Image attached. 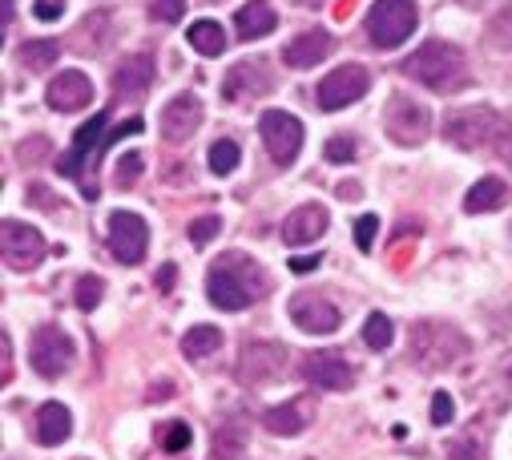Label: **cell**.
<instances>
[{"label":"cell","instance_id":"47","mask_svg":"<svg viewBox=\"0 0 512 460\" xmlns=\"http://www.w3.org/2000/svg\"><path fill=\"white\" fill-rule=\"evenodd\" d=\"M315 267H319V255H315V259H303V255L291 259V271H295V275H307V271H315Z\"/></svg>","mask_w":512,"mask_h":460},{"label":"cell","instance_id":"4","mask_svg":"<svg viewBox=\"0 0 512 460\" xmlns=\"http://www.w3.org/2000/svg\"><path fill=\"white\" fill-rule=\"evenodd\" d=\"M420 25V5L416 0H375V5L367 9V41L375 49H396L404 45Z\"/></svg>","mask_w":512,"mask_h":460},{"label":"cell","instance_id":"51","mask_svg":"<svg viewBox=\"0 0 512 460\" xmlns=\"http://www.w3.org/2000/svg\"><path fill=\"white\" fill-rule=\"evenodd\" d=\"M299 5H303V9H319V5H323V0H299Z\"/></svg>","mask_w":512,"mask_h":460},{"label":"cell","instance_id":"45","mask_svg":"<svg viewBox=\"0 0 512 460\" xmlns=\"http://www.w3.org/2000/svg\"><path fill=\"white\" fill-rule=\"evenodd\" d=\"M496 154L512 166V122L504 118V126H500V134H496Z\"/></svg>","mask_w":512,"mask_h":460},{"label":"cell","instance_id":"9","mask_svg":"<svg viewBox=\"0 0 512 460\" xmlns=\"http://www.w3.org/2000/svg\"><path fill=\"white\" fill-rule=\"evenodd\" d=\"M146 247H150L146 218L134 214V210H113L109 214V251H113V259H121L125 267H138L146 259Z\"/></svg>","mask_w":512,"mask_h":460},{"label":"cell","instance_id":"39","mask_svg":"<svg viewBox=\"0 0 512 460\" xmlns=\"http://www.w3.org/2000/svg\"><path fill=\"white\" fill-rule=\"evenodd\" d=\"M323 154H327V162H351L355 158V138L351 134H335Z\"/></svg>","mask_w":512,"mask_h":460},{"label":"cell","instance_id":"25","mask_svg":"<svg viewBox=\"0 0 512 460\" xmlns=\"http://www.w3.org/2000/svg\"><path fill=\"white\" fill-rule=\"evenodd\" d=\"M275 25H279V13L267 5V0H250V5H242L234 13V29L242 41H259V37L275 33Z\"/></svg>","mask_w":512,"mask_h":460},{"label":"cell","instance_id":"50","mask_svg":"<svg viewBox=\"0 0 512 460\" xmlns=\"http://www.w3.org/2000/svg\"><path fill=\"white\" fill-rule=\"evenodd\" d=\"M170 392H174V384H158V388H150V400H170Z\"/></svg>","mask_w":512,"mask_h":460},{"label":"cell","instance_id":"44","mask_svg":"<svg viewBox=\"0 0 512 460\" xmlns=\"http://www.w3.org/2000/svg\"><path fill=\"white\" fill-rule=\"evenodd\" d=\"M33 13H37V21H57L65 13V0H37Z\"/></svg>","mask_w":512,"mask_h":460},{"label":"cell","instance_id":"46","mask_svg":"<svg viewBox=\"0 0 512 460\" xmlns=\"http://www.w3.org/2000/svg\"><path fill=\"white\" fill-rule=\"evenodd\" d=\"M29 198H33L37 210H57V198H53L45 186H29Z\"/></svg>","mask_w":512,"mask_h":460},{"label":"cell","instance_id":"40","mask_svg":"<svg viewBox=\"0 0 512 460\" xmlns=\"http://www.w3.org/2000/svg\"><path fill=\"white\" fill-rule=\"evenodd\" d=\"M375 230H379V218H375V214H363V218L355 222V243H359V251H371V247H375Z\"/></svg>","mask_w":512,"mask_h":460},{"label":"cell","instance_id":"27","mask_svg":"<svg viewBox=\"0 0 512 460\" xmlns=\"http://www.w3.org/2000/svg\"><path fill=\"white\" fill-rule=\"evenodd\" d=\"M218 348H222V331L210 327V323L190 327L186 339H182V356H186V360H206V356H214Z\"/></svg>","mask_w":512,"mask_h":460},{"label":"cell","instance_id":"41","mask_svg":"<svg viewBox=\"0 0 512 460\" xmlns=\"http://www.w3.org/2000/svg\"><path fill=\"white\" fill-rule=\"evenodd\" d=\"M452 416H456L452 396H448V392H436V396H432V424L444 428V424H452Z\"/></svg>","mask_w":512,"mask_h":460},{"label":"cell","instance_id":"38","mask_svg":"<svg viewBox=\"0 0 512 460\" xmlns=\"http://www.w3.org/2000/svg\"><path fill=\"white\" fill-rule=\"evenodd\" d=\"M49 150H53V146H49V138H45V134H33V138H25V142H21V150H17V158H21L25 166H33V162H41V158H49Z\"/></svg>","mask_w":512,"mask_h":460},{"label":"cell","instance_id":"42","mask_svg":"<svg viewBox=\"0 0 512 460\" xmlns=\"http://www.w3.org/2000/svg\"><path fill=\"white\" fill-rule=\"evenodd\" d=\"M448 456H452V460H480V444H476V436L452 440V444H448Z\"/></svg>","mask_w":512,"mask_h":460},{"label":"cell","instance_id":"32","mask_svg":"<svg viewBox=\"0 0 512 460\" xmlns=\"http://www.w3.org/2000/svg\"><path fill=\"white\" fill-rule=\"evenodd\" d=\"M488 41H492V49L512 53V0H508V5H500L496 17L488 21Z\"/></svg>","mask_w":512,"mask_h":460},{"label":"cell","instance_id":"2","mask_svg":"<svg viewBox=\"0 0 512 460\" xmlns=\"http://www.w3.org/2000/svg\"><path fill=\"white\" fill-rule=\"evenodd\" d=\"M404 73L432 93H456L468 85V57L452 41H424L404 61Z\"/></svg>","mask_w":512,"mask_h":460},{"label":"cell","instance_id":"10","mask_svg":"<svg viewBox=\"0 0 512 460\" xmlns=\"http://www.w3.org/2000/svg\"><path fill=\"white\" fill-rule=\"evenodd\" d=\"M259 134H263L267 154L279 166H291L299 158V150H303V122L287 109H267L263 122H259Z\"/></svg>","mask_w":512,"mask_h":460},{"label":"cell","instance_id":"20","mask_svg":"<svg viewBox=\"0 0 512 460\" xmlns=\"http://www.w3.org/2000/svg\"><path fill=\"white\" fill-rule=\"evenodd\" d=\"M267 89H271V73H267L263 61H238V65L226 73V85H222V93H226L230 101L263 97Z\"/></svg>","mask_w":512,"mask_h":460},{"label":"cell","instance_id":"5","mask_svg":"<svg viewBox=\"0 0 512 460\" xmlns=\"http://www.w3.org/2000/svg\"><path fill=\"white\" fill-rule=\"evenodd\" d=\"M504 118L488 105H456L444 113V142L456 150H484L500 134Z\"/></svg>","mask_w":512,"mask_h":460},{"label":"cell","instance_id":"34","mask_svg":"<svg viewBox=\"0 0 512 460\" xmlns=\"http://www.w3.org/2000/svg\"><path fill=\"white\" fill-rule=\"evenodd\" d=\"M142 166H146V158L134 150V154H125L121 162H117V170H113V182L121 186V190H130V186H138V178H142Z\"/></svg>","mask_w":512,"mask_h":460},{"label":"cell","instance_id":"18","mask_svg":"<svg viewBox=\"0 0 512 460\" xmlns=\"http://www.w3.org/2000/svg\"><path fill=\"white\" fill-rule=\"evenodd\" d=\"M331 49H335V37H331L327 29H307V33H299L295 41H287L283 61H287L291 69H311V65H319L323 57H331Z\"/></svg>","mask_w":512,"mask_h":460},{"label":"cell","instance_id":"33","mask_svg":"<svg viewBox=\"0 0 512 460\" xmlns=\"http://www.w3.org/2000/svg\"><path fill=\"white\" fill-rule=\"evenodd\" d=\"M238 162H242V150H238V142H230V138H218V142L210 146V170H214V174H234V170H238Z\"/></svg>","mask_w":512,"mask_h":460},{"label":"cell","instance_id":"35","mask_svg":"<svg viewBox=\"0 0 512 460\" xmlns=\"http://www.w3.org/2000/svg\"><path fill=\"white\" fill-rule=\"evenodd\" d=\"M146 13H150V21H158V25H174V21H182V13H186V0H146Z\"/></svg>","mask_w":512,"mask_h":460},{"label":"cell","instance_id":"6","mask_svg":"<svg viewBox=\"0 0 512 460\" xmlns=\"http://www.w3.org/2000/svg\"><path fill=\"white\" fill-rule=\"evenodd\" d=\"M73 356H77V348H73V339H69L65 327L45 323V327L33 331V339H29V364L37 368V376H45V380L65 376Z\"/></svg>","mask_w":512,"mask_h":460},{"label":"cell","instance_id":"29","mask_svg":"<svg viewBox=\"0 0 512 460\" xmlns=\"http://www.w3.org/2000/svg\"><path fill=\"white\" fill-rule=\"evenodd\" d=\"M186 37H190V45H194L202 57H218V53L226 49V33H222L218 21H194Z\"/></svg>","mask_w":512,"mask_h":460},{"label":"cell","instance_id":"36","mask_svg":"<svg viewBox=\"0 0 512 460\" xmlns=\"http://www.w3.org/2000/svg\"><path fill=\"white\" fill-rule=\"evenodd\" d=\"M101 295H105L101 275H81V279H77V307H81V311H93V307L101 303Z\"/></svg>","mask_w":512,"mask_h":460},{"label":"cell","instance_id":"7","mask_svg":"<svg viewBox=\"0 0 512 460\" xmlns=\"http://www.w3.org/2000/svg\"><path fill=\"white\" fill-rule=\"evenodd\" d=\"M287 348L283 343H271V339H250L242 343V352H238V364H234V376L250 388H259V384H271L283 376L287 368Z\"/></svg>","mask_w":512,"mask_h":460},{"label":"cell","instance_id":"23","mask_svg":"<svg viewBox=\"0 0 512 460\" xmlns=\"http://www.w3.org/2000/svg\"><path fill=\"white\" fill-rule=\"evenodd\" d=\"M154 81V57L146 53H134V57H125L113 73V93L117 97H142Z\"/></svg>","mask_w":512,"mask_h":460},{"label":"cell","instance_id":"16","mask_svg":"<svg viewBox=\"0 0 512 460\" xmlns=\"http://www.w3.org/2000/svg\"><path fill=\"white\" fill-rule=\"evenodd\" d=\"M291 319L299 331H311V335H331L339 327V307L327 303L323 295H311V291H299L291 299Z\"/></svg>","mask_w":512,"mask_h":460},{"label":"cell","instance_id":"31","mask_svg":"<svg viewBox=\"0 0 512 460\" xmlns=\"http://www.w3.org/2000/svg\"><path fill=\"white\" fill-rule=\"evenodd\" d=\"M363 343L371 352H388L392 348V319L388 315H367V323H363Z\"/></svg>","mask_w":512,"mask_h":460},{"label":"cell","instance_id":"12","mask_svg":"<svg viewBox=\"0 0 512 460\" xmlns=\"http://www.w3.org/2000/svg\"><path fill=\"white\" fill-rule=\"evenodd\" d=\"M383 126H388V138H392L396 146H420V142L428 138V130H432V118H428V109H424L420 101L392 97Z\"/></svg>","mask_w":512,"mask_h":460},{"label":"cell","instance_id":"30","mask_svg":"<svg viewBox=\"0 0 512 460\" xmlns=\"http://www.w3.org/2000/svg\"><path fill=\"white\" fill-rule=\"evenodd\" d=\"M190 440H194V432H190L186 420H166V424H158V448H162V452H186Z\"/></svg>","mask_w":512,"mask_h":460},{"label":"cell","instance_id":"52","mask_svg":"<svg viewBox=\"0 0 512 460\" xmlns=\"http://www.w3.org/2000/svg\"><path fill=\"white\" fill-rule=\"evenodd\" d=\"M464 5H484V0H464Z\"/></svg>","mask_w":512,"mask_h":460},{"label":"cell","instance_id":"1","mask_svg":"<svg viewBox=\"0 0 512 460\" xmlns=\"http://www.w3.org/2000/svg\"><path fill=\"white\" fill-rule=\"evenodd\" d=\"M267 275H263V267L254 263L250 255H238V251H226L214 267H210V275H206V295H210V303L214 307H222V311H242V307H250V303H259L263 295H267Z\"/></svg>","mask_w":512,"mask_h":460},{"label":"cell","instance_id":"14","mask_svg":"<svg viewBox=\"0 0 512 460\" xmlns=\"http://www.w3.org/2000/svg\"><path fill=\"white\" fill-rule=\"evenodd\" d=\"M303 380L327 392H347L355 384V368L343 352H311L303 360Z\"/></svg>","mask_w":512,"mask_h":460},{"label":"cell","instance_id":"37","mask_svg":"<svg viewBox=\"0 0 512 460\" xmlns=\"http://www.w3.org/2000/svg\"><path fill=\"white\" fill-rule=\"evenodd\" d=\"M218 230H222L218 214H202V218H194V222H190V243H194V247H206V243L218 235Z\"/></svg>","mask_w":512,"mask_h":460},{"label":"cell","instance_id":"3","mask_svg":"<svg viewBox=\"0 0 512 460\" xmlns=\"http://www.w3.org/2000/svg\"><path fill=\"white\" fill-rule=\"evenodd\" d=\"M408 356L420 364V372H444V368H456V364L468 356V335L456 331L452 323L424 319V323L412 327Z\"/></svg>","mask_w":512,"mask_h":460},{"label":"cell","instance_id":"13","mask_svg":"<svg viewBox=\"0 0 512 460\" xmlns=\"http://www.w3.org/2000/svg\"><path fill=\"white\" fill-rule=\"evenodd\" d=\"M105 122H109V113L101 109V113H93V118L77 130L73 150L57 158V174H65V178H81V170H89V162H97L101 142H105Z\"/></svg>","mask_w":512,"mask_h":460},{"label":"cell","instance_id":"11","mask_svg":"<svg viewBox=\"0 0 512 460\" xmlns=\"http://www.w3.org/2000/svg\"><path fill=\"white\" fill-rule=\"evenodd\" d=\"M367 89H371V73H367L363 65H339V69H331V73L319 81V109L335 113V109L359 101Z\"/></svg>","mask_w":512,"mask_h":460},{"label":"cell","instance_id":"17","mask_svg":"<svg viewBox=\"0 0 512 460\" xmlns=\"http://www.w3.org/2000/svg\"><path fill=\"white\" fill-rule=\"evenodd\" d=\"M45 101H49V109H57V113H77V109H85V105L93 101V81H89L81 69H65V73H57V77L49 81Z\"/></svg>","mask_w":512,"mask_h":460},{"label":"cell","instance_id":"15","mask_svg":"<svg viewBox=\"0 0 512 460\" xmlns=\"http://www.w3.org/2000/svg\"><path fill=\"white\" fill-rule=\"evenodd\" d=\"M198 126H202V101H198L194 93H178V97L162 109V138H166L170 146L190 142V138L198 134Z\"/></svg>","mask_w":512,"mask_h":460},{"label":"cell","instance_id":"24","mask_svg":"<svg viewBox=\"0 0 512 460\" xmlns=\"http://www.w3.org/2000/svg\"><path fill=\"white\" fill-rule=\"evenodd\" d=\"M109 41H113V17H109L105 9H97V13H89V17L77 25V33H73V53L97 57V53H105Z\"/></svg>","mask_w":512,"mask_h":460},{"label":"cell","instance_id":"49","mask_svg":"<svg viewBox=\"0 0 512 460\" xmlns=\"http://www.w3.org/2000/svg\"><path fill=\"white\" fill-rule=\"evenodd\" d=\"M170 283H174V263H166V267H162V279H158V287H162V291H170Z\"/></svg>","mask_w":512,"mask_h":460},{"label":"cell","instance_id":"48","mask_svg":"<svg viewBox=\"0 0 512 460\" xmlns=\"http://www.w3.org/2000/svg\"><path fill=\"white\" fill-rule=\"evenodd\" d=\"M210 460H246V456H242L238 448H214V452H210Z\"/></svg>","mask_w":512,"mask_h":460},{"label":"cell","instance_id":"8","mask_svg":"<svg viewBox=\"0 0 512 460\" xmlns=\"http://www.w3.org/2000/svg\"><path fill=\"white\" fill-rule=\"evenodd\" d=\"M45 235L37 226H25V222H17V218H9L5 226H0V255H5V267L9 271H17V275H25V271H33V267H41V259H45Z\"/></svg>","mask_w":512,"mask_h":460},{"label":"cell","instance_id":"43","mask_svg":"<svg viewBox=\"0 0 512 460\" xmlns=\"http://www.w3.org/2000/svg\"><path fill=\"white\" fill-rule=\"evenodd\" d=\"M0 360H5V364H0V380H13V339H9V331H0Z\"/></svg>","mask_w":512,"mask_h":460},{"label":"cell","instance_id":"22","mask_svg":"<svg viewBox=\"0 0 512 460\" xmlns=\"http://www.w3.org/2000/svg\"><path fill=\"white\" fill-rule=\"evenodd\" d=\"M69 432H73V416H69V408H65V404L49 400V404H41V408H37V416H33V436H37V444L57 448V444H65V440H69Z\"/></svg>","mask_w":512,"mask_h":460},{"label":"cell","instance_id":"21","mask_svg":"<svg viewBox=\"0 0 512 460\" xmlns=\"http://www.w3.org/2000/svg\"><path fill=\"white\" fill-rule=\"evenodd\" d=\"M311 420H315V400H311V396L287 400V404H279V408H271V412L263 416V424H267L275 436H299Z\"/></svg>","mask_w":512,"mask_h":460},{"label":"cell","instance_id":"26","mask_svg":"<svg viewBox=\"0 0 512 460\" xmlns=\"http://www.w3.org/2000/svg\"><path fill=\"white\" fill-rule=\"evenodd\" d=\"M504 202H508V186H504L496 174H488V178H480V182L468 190L464 210H468V214H492V210H500Z\"/></svg>","mask_w":512,"mask_h":460},{"label":"cell","instance_id":"19","mask_svg":"<svg viewBox=\"0 0 512 460\" xmlns=\"http://www.w3.org/2000/svg\"><path fill=\"white\" fill-rule=\"evenodd\" d=\"M327 222H331V214H327L319 202L299 206V210L283 222V243H287V247H307V243H315V239L323 235Z\"/></svg>","mask_w":512,"mask_h":460},{"label":"cell","instance_id":"28","mask_svg":"<svg viewBox=\"0 0 512 460\" xmlns=\"http://www.w3.org/2000/svg\"><path fill=\"white\" fill-rule=\"evenodd\" d=\"M17 57H21V65H25L29 73H49V69L57 65V57H61V45L49 41V37H41V41H25Z\"/></svg>","mask_w":512,"mask_h":460}]
</instances>
